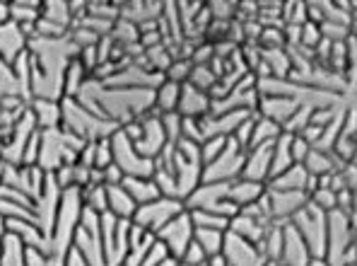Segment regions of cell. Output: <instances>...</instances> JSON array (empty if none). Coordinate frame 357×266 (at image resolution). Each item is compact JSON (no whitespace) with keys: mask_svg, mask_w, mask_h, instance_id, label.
<instances>
[{"mask_svg":"<svg viewBox=\"0 0 357 266\" xmlns=\"http://www.w3.org/2000/svg\"><path fill=\"white\" fill-rule=\"evenodd\" d=\"M181 211H186V203H183L181 199L160 196V199L143 203V206L135 208V213H133L130 221H133L135 226H140V228H145V230L157 235L160 228H165L167 223H169L172 218H176Z\"/></svg>","mask_w":357,"mask_h":266,"instance_id":"1","label":"cell"},{"mask_svg":"<svg viewBox=\"0 0 357 266\" xmlns=\"http://www.w3.org/2000/svg\"><path fill=\"white\" fill-rule=\"evenodd\" d=\"M193 232H196V228H193V221H191V211L186 208V211H181L176 218H172L165 228L157 230V239H162V242L167 244L169 254L178 262V259L183 257V252H186V247L193 242Z\"/></svg>","mask_w":357,"mask_h":266,"instance_id":"2","label":"cell"},{"mask_svg":"<svg viewBox=\"0 0 357 266\" xmlns=\"http://www.w3.org/2000/svg\"><path fill=\"white\" fill-rule=\"evenodd\" d=\"M210 104H213V100H210L208 92L193 87L191 82H183L176 112L181 114L183 119H203L210 114Z\"/></svg>","mask_w":357,"mask_h":266,"instance_id":"3","label":"cell"},{"mask_svg":"<svg viewBox=\"0 0 357 266\" xmlns=\"http://www.w3.org/2000/svg\"><path fill=\"white\" fill-rule=\"evenodd\" d=\"M27 36H24L20 22L10 20V22L0 24V59L8 61V64H15L20 54L27 49Z\"/></svg>","mask_w":357,"mask_h":266,"instance_id":"4","label":"cell"},{"mask_svg":"<svg viewBox=\"0 0 357 266\" xmlns=\"http://www.w3.org/2000/svg\"><path fill=\"white\" fill-rule=\"evenodd\" d=\"M29 109L34 114L39 128H59L63 121V109L61 100H51V97H34L29 102Z\"/></svg>","mask_w":357,"mask_h":266,"instance_id":"5","label":"cell"},{"mask_svg":"<svg viewBox=\"0 0 357 266\" xmlns=\"http://www.w3.org/2000/svg\"><path fill=\"white\" fill-rule=\"evenodd\" d=\"M121 184L126 186V191L133 196V201L138 203V206L150 203V201H155L162 196L160 186H157V182L152 179V177H123Z\"/></svg>","mask_w":357,"mask_h":266,"instance_id":"6","label":"cell"},{"mask_svg":"<svg viewBox=\"0 0 357 266\" xmlns=\"http://www.w3.org/2000/svg\"><path fill=\"white\" fill-rule=\"evenodd\" d=\"M107 199H109V213L119 218H133L138 203L133 201V196L126 191L123 184H107Z\"/></svg>","mask_w":357,"mask_h":266,"instance_id":"7","label":"cell"},{"mask_svg":"<svg viewBox=\"0 0 357 266\" xmlns=\"http://www.w3.org/2000/svg\"><path fill=\"white\" fill-rule=\"evenodd\" d=\"M178 95H181V82L174 80H162L155 90V109L160 114L176 112L178 109Z\"/></svg>","mask_w":357,"mask_h":266,"instance_id":"8","label":"cell"},{"mask_svg":"<svg viewBox=\"0 0 357 266\" xmlns=\"http://www.w3.org/2000/svg\"><path fill=\"white\" fill-rule=\"evenodd\" d=\"M193 239L203 247V252L208 254V259L220 257L225 247V232L222 230H203V228H196L193 232Z\"/></svg>","mask_w":357,"mask_h":266,"instance_id":"9","label":"cell"},{"mask_svg":"<svg viewBox=\"0 0 357 266\" xmlns=\"http://www.w3.org/2000/svg\"><path fill=\"white\" fill-rule=\"evenodd\" d=\"M181 264H186V266H201V264H206L208 262V254L203 252V247L201 244L193 239L191 244L186 247V252H183V257L178 259Z\"/></svg>","mask_w":357,"mask_h":266,"instance_id":"10","label":"cell"},{"mask_svg":"<svg viewBox=\"0 0 357 266\" xmlns=\"http://www.w3.org/2000/svg\"><path fill=\"white\" fill-rule=\"evenodd\" d=\"M5 235H8V218L0 213V239H3Z\"/></svg>","mask_w":357,"mask_h":266,"instance_id":"11","label":"cell"},{"mask_svg":"<svg viewBox=\"0 0 357 266\" xmlns=\"http://www.w3.org/2000/svg\"><path fill=\"white\" fill-rule=\"evenodd\" d=\"M0 254H3V239H0Z\"/></svg>","mask_w":357,"mask_h":266,"instance_id":"12","label":"cell"}]
</instances>
